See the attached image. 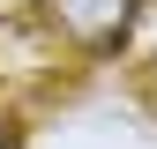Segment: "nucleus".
Returning <instances> with one entry per match:
<instances>
[{"instance_id": "nucleus-2", "label": "nucleus", "mask_w": 157, "mask_h": 149, "mask_svg": "<svg viewBox=\"0 0 157 149\" xmlns=\"http://www.w3.org/2000/svg\"><path fill=\"white\" fill-rule=\"evenodd\" d=\"M8 8H23V0H0V15H8Z\"/></svg>"}, {"instance_id": "nucleus-1", "label": "nucleus", "mask_w": 157, "mask_h": 149, "mask_svg": "<svg viewBox=\"0 0 157 149\" xmlns=\"http://www.w3.org/2000/svg\"><path fill=\"white\" fill-rule=\"evenodd\" d=\"M45 15L82 52H120L127 30H135V0H45Z\"/></svg>"}]
</instances>
